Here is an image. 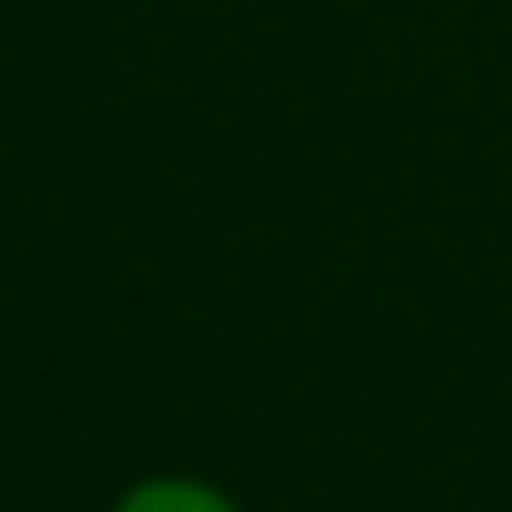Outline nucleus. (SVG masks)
Returning <instances> with one entry per match:
<instances>
[{
	"mask_svg": "<svg viewBox=\"0 0 512 512\" xmlns=\"http://www.w3.org/2000/svg\"><path fill=\"white\" fill-rule=\"evenodd\" d=\"M117 512H234V500L201 480H143L117 500Z\"/></svg>",
	"mask_w": 512,
	"mask_h": 512,
	"instance_id": "1",
	"label": "nucleus"
}]
</instances>
